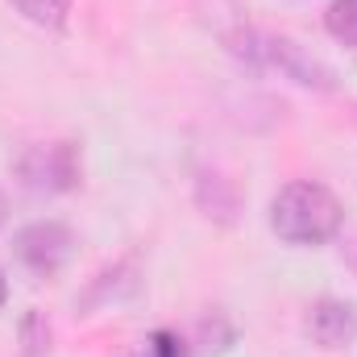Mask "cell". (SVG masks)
Segmentation results:
<instances>
[{
	"instance_id": "cell-1",
	"label": "cell",
	"mask_w": 357,
	"mask_h": 357,
	"mask_svg": "<svg viewBox=\"0 0 357 357\" xmlns=\"http://www.w3.org/2000/svg\"><path fill=\"white\" fill-rule=\"evenodd\" d=\"M341 220H345L341 199L312 178L287 183L270 204V229L287 245H324L341 233Z\"/></svg>"
},
{
	"instance_id": "cell-2",
	"label": "cell",
	"mask_w": 357,
	"mask_h": 357,
	"mask_svg": "<svg viewBox=\"0 0 357 357\" xmlns=\"http://www.w3.org/2000/svg\"><path fill=\"white\" fill-rule=\"evenodd\" d=\"M233 54H241L245 63L254 67H270L303 88H316V91H333V71L312 54L303 50L299 42L282 38V33H258V29H245L233 38Z\"/></svg>"
},
{
	"instance_id": "cell-3",
	"label": "cell",
	"mask_w": 357,
	"mask_h": 357,
	"mask_svg": "<svg viewBox=\"0 0 357 357\" xmlns=\"http://www.w3.org/2000/svg\"><path fill=\"white\" fill-rule=\"evenodd\" d=\"M84 175L75 142H50V146H29L17 158V178L29 195H63Z\"/></svg>"
},
{
	"instance_id": "cell-4",
	"label": "cell",
	"mask_w": 357,
	"mask_h": 357,
	"mask_svg": "<svg viewBox=\"0 0 357 357\" xmlns=\"http://www.w3.org/2000/svg\"><path fill=\"white\" fill-rule=\"evenodd\" d=\"M13 250H17V262L25 270H33L38 278H50V274H59V270L71 262L75 233L63 220H33V225H25L17 233Z\"/></svg>"
},
{
	"instance_id": "cell-5",
	"label": "cell",
	"mask_w": 357,
	"mask_h": 357,
	"mask_svg": "<svg viewBox=\"0 0 357 357\" xmlns=\"http://www.w3.org/2000/svg\"><path fill=\"white\" fill-rule=\"evenodd\" d=\"M307 337L320 349H349L357 341V307L345 299H320L307 312Z\"/></svg>"
},
{
	"instance_id": "cell-6",
	"label": "cell",
	"mask_w": 357,
	"mask_h": 357,
	"mask_svg": "<svg viewBox=\"0 0 357 357\" xmlns=\"http://www.w3.org/2000/svg\"><path fill=\"white\" fill-rule=\"evenodd\" d=\"M8 4L42 29H67V17H71V0H8Z\"/></svg>"
},
{
	"instance_id": "cell-7",
	"label": "cell",
	"mask_w": 357,
	"mask_h": 357,
	"mask_svg": "<svg viewBox=\"0 0 357 357\" xmlns=\"http://www.w3.org/2000/svg\"><path fill=\"white\" fill-rule=\"evenodd\" d=\"M324 25H328V33H333L337 42H345V46L357 50V0H333Z\"/></svg>"
},
{
	"instance_id": "cell-8",
	"label": "cell",
	"mask_w": 357,
	"mask_h": 357,
	"mask_svg": "<svg viewBox=\"0 0 357 357\" xmlns=\"http://www.w3.org/2000/svg\"><path fill=\"white\" fill-rule=\"evenodd\" d=\"M21 345H25V357L50 354V324L42 320V312H29L21 320Z\"/></svg>"
},
{
	"instance_id": "cell-9",
	"label": "cell",
	"mask_w": 357,
	"mask_h": 357,
	"mask_svg": "<svg viewBox=\"0 0 357 357\" xmlns=\"http://www.w3.org/2000/svg\"><path fill=\"white\" fill-rule=\"evenodd\" d=\"M133 357H178V341L171 337V333H154L150 341L137 345V354Z\"/></svg>"
},
{
	"instance_id": "cell-10",
	"label": "cell",
	"mask_w": 357,
	"mask_h": 357,
	"mask_svg": "<svg viewBox=\"0 0 357 357\" xmlns=\"http://www.w3.org/2000/svg\"><path fill=\"white\" fill-rule=\"evenodd\" d=\"M4 220H8V199H4V191H0V229H4Z\"/></svg>"
},
{
	"instance_id": "cell-11",
	"label": "cell",
	"mask_w": 357,
	"mask_h": 357,
	"mask_svg": "<svg viewBox=\"0 0 357 357\" xmlns=\"http://www.w3.org/2000/svg\"><path fill=\"white\" fill-rule=\"evenodd\" d=\"M4 295H8V282H4V274H0V303H4Z\"/></svg>"
}]
</instances>
